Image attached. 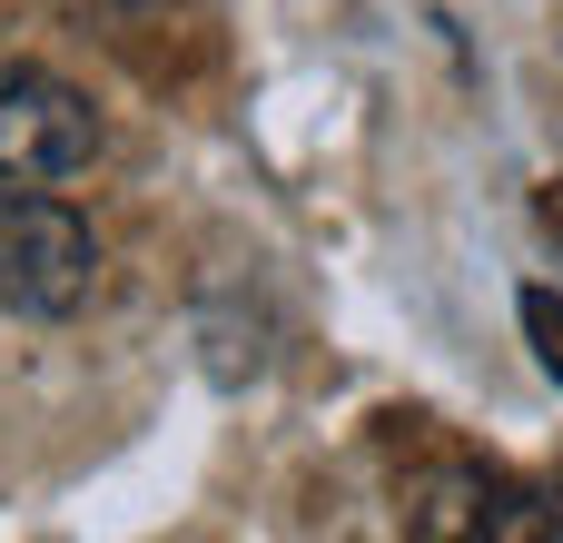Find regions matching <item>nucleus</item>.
<instances>
[{
    "instance_id": "7ed1b4c3",
    "label": "nucleus",
    "mask_w": 563,
    "mask_h": 543,
    "mask_svg": "<svg viewBox=\"0 0 563 543\" xmlns=\"http://www.w3.org/2000/svg\"><path fill=\"white\" fill-rule=\"evenodd\" d=\"M406 524L416 534H554V514H534L525 485L485 475V465H445L406 495Z\"/></svg>"
},
{
    "instance_id": "f03ea898",
    "label": "nucleus",
    "mask_w": 563,
    "mask_h": 543,
    "mask_svg": "<svg viewBox=\"0 0 563 543\" xmlns=\"http://www.w3.org/2000/svg\"><path fill=\"white\" fill-rule=\"evenodd\" d=\"M89 168H99V109L40 59H0V178L10 188H69Z\"/></svg>"
},
{
    "instance_id": "20e7f679",
    "label": "nucleus",
    "mask_w": 563,
    "mask_h": 543,
    "mask_svg": "<svg viewBox=\"0 0 563 543\" xmlns=\"http://www.w3.org/2000/svg\"><path fill=\"white\" fill-rule=\"evenodd\" d=\"M515 317H525V346H534V366L563 386V287H525V297H515Z\"/></svg>"
},
{
    "instance_id": "f257e3e1",
    "label": "nucleus",
    "mask_w": 563,
    "mask_h": 543,
    "mask_svg": "<svg viewBox=\"0 0 563 543\" xmlns=\"http://www.w3.org/2000/svg\"><path fill=\"white\" fill-rule=\"evenodd\" d=\"M99 287V237L79 208H59L49 188H10L0 178V307L10 317H79Z\"/></svg>"
}]
</instances>
